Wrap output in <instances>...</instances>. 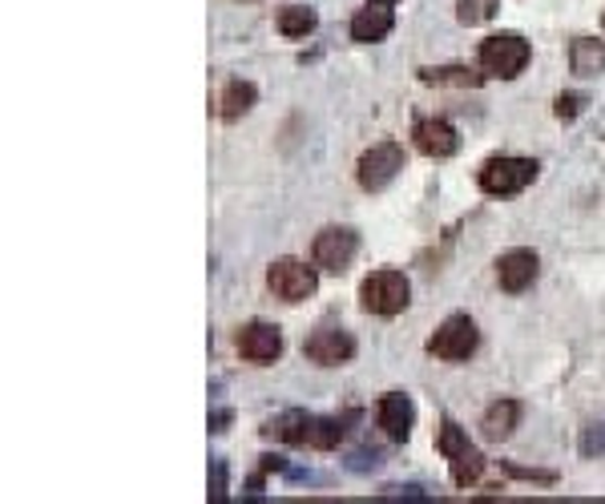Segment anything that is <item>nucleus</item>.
I'll return each instance as SVG.
<instances>
[{
  "label": "nucleus",
  "mask_w": 605,
  "mask_h": 504,
  "mask_svg": "<svg viewBox=\"0 0 605 504\" xmlns=\"http://www.w3.org/2000/svg\"><path fill=\"white\" fill-rule=\"evenodd\" d=\"M517 423H521V404L517 399H496L493 408L484 411L481 432L484 440H509L517 432Z\"/></svg>",
  "instance_id": "nucleus-14"
},
{
  "label": "nucleus",
  "mask_w": 605,
  "mask_h": 504,
  "mask_svg": "<svg viewBox=\"0 0 605 504\" xmlns=\"http://www.w3.org/2000/svg\"><path fill=\"white\" fill-rule=\"evenodd\" d=\"M536 174H541V165L533 162V158H489V162L481 165V174H477V182H481L484 194H493V198H509V194H521L524 186H533Z\"/></svg>",
  "instance_id": "nucleus-3"
},
{
  "label": "nucleus",
  "mask_w": 605,
  "mask_h": 504,
  "mask_svg": "<svg viewBox=\"0 0 605 504\" xmlns=\"http://www.w3.org/2000/svg\"><path fill=\"white\" fill-rule=\"evenodd\" d=\"M262 472H287V460L283 456H262Z\"/></svg>",
  "instance_id": "nucleus-27"
},
{
  "label": "nucleus",
  "mask_w": 605,
  "mask_h": 504,
  "mask_svg": "<svg viewBox=\"0 0 605 504\" xmlns=\"http://www.w3.org/2000/svg\"><path fill=\"white\" fill-rule=\"evenodd\" d=\"M581 456H605V423H590L581 437Z\"/></svg>",
  "instance_id": "nucleus-22"
},
{
  "label": "nucleus",
  "mask_w": 605,
  "mask_h": 504,
  "mask_svg": "<svg viewBox=\"0 0 605 504\" xmlns=\"http://www.w3.org/2000/svg\"><path fill=\"white\" fill-rule=\"evenodd\" d=\"M238 355L243 359H250V364H275L279 355H283V331L271 328V323H262V319H255V323H247V328L238 331Z\"/></svg>",
  "instance_id": "nucleus-10"
},
{
  "label": "nucleus",
  "mask_w": 605,
  "mask_h": 504,
  "mask_svg": "<svg viewBox=\"0 0 605 504\" xmlns=\"http://www.w3.org/2000/svg\"><path fill=\"white\" fill-rule=\"evenodd\" d=\"M210 501H226V460H210Z\"/></svg>",
  "instance_id": "nucleus-23"
},
{
  "label": "nucleus",
  "mask_w": 605,
  "mask_h": 504,
  "mask_svg": "<svg viewBox=\"0 0 605 504\" xmlns=\"http://www.w3.org/2000/svg\"><path fill=\"white\" fill-rule=\"evenodd\" d=\"M380 428H384V437L392 444H408L412 440V428H416V408L412 399L404 392H387L380 399Z\"/></svg>",
  "instance_id": "nucleus-12"
},
{
  "label": "nucleus",
  "mask_w": 605,
  "mask_h": 504,
  "mask_svg": "<svg viewBox=\"0 0 605 504\" xmlns=\"http://www.w3.org/2000/svg\"><path fill=\"white\" fill-rule=\"evenodd\" d=\"M399 170H404V146L399 142H375L372 150L359 153L356 177L368 194H380L396 182Z\"/></svg>",
  "instance_id": "nucleus-5"
},
{
  "label": "nucleus",
  "mask_w": 605,
  "mask_h": 504,
  "mask_svg": "<svg viewBox=\"0 0 605 504\" xmlns=\"http://www.w3.org/2000/svg\"><path fill=\"white\" fill-rule=\"evenodd\" d=\"M585 106H590V97L585 94H561L553 101V113H557L561 122H578L581 113H585Z\"/></svg>",
  "instance_id": "nucleus-21"
},
{
  "label": "nucleus",
  "mask_w": 605,
  "mask_h": 504,
  "mask_svg": "<svg viewBox=\"0 0 605 504\" xmlns=\"http://www.w3.org/2000/svg\"><path fill=\"white\" fill-rule=\"evenodd\" d=\"M496 13V0H456V21L460 25H484L493 21Z\"/></svg>",
  "instance_id": "nucleus-20"
},
{
  "label": "nucleus",
  "mask_w": 605,
  "mask_h": 504,
  "mask_svg": "<svg viewBox=\"0 0 605 504\" xmlns=\"http://www.w3.org/2000/svg\"><path fill=\"white\" fill-rule=\"evenodd\" d=\"M380 464V452H368V448H359V452H351V460H347V468L351 472H368V468H375Z\"/></svg>",
  "instance_id": "nucleus-25"
},
{
  "label": "nucleus",
  "mask_w": 605,
  "mask_h": 504,
  "mask_svg": "<svg viewBox=\"0 0 605 504\" xmlns=\"http://www.w3.org/2000/svg\"><path fill=\"white\" fill-rule=\"evenodd\" d=\"M529 61H533V45L524 41L521 33H496L481 45V69L489 77H501V82L521 77Z\"/></svg>",
  "instance_id": "nucleus-2"
},
{
  "label": "nucleus",
  "mask_w": 605,
  "mask_h": 504,
  "mask_svg": "<svg viewBox=\"0 0 605 504\" xmlns=\"http://www.w3.org/2000/svg\"><path fill=\"white\" fill-rule=\"evenodd\" d=\"M255 101H259V89H255V85L231 82L219 97V118L222 122H238V118H247V113L255 110Z\"/></svg>",
  "instance_id": "nucleus-16"
},
{
  "label": "nucleus",
  "mask_w": 605,
  "mask_h": 504,
  "mask_svg": "<svg viewBox=\"0 0 605 504\" xmlns=\"http://www.w3.org/2000/svg\"><path fill=\"white\" fill-rule=\"evenodd\" d=\"M477 347H481V331L468 315H448L436 328V335L428 340V355H436L444 364H465Z\"/></svg>",
  "instance_id": "nucleus-4"
},
{
  "label": "nucleus",
  "mask_w": 605,
  "mask_h": 504,
  "mask_svg": "<svg viewBox=\"0 0 605 504\" xmlns=\"http://www.w3.org/2000/svg\"><path fill=\"white\" fill-rule=\"evenodd\" d=\"M489 73H472L468 65H441V69H420L424 85H456V89H481Z\"/></svg>",
  "instance_id": "nucleus-17"
},
{
  "label": "nucleus",
  "mask_w": 605,
  "mask_h": 504,
  "mask_svg": "<svg viewBox=\"0 0 605 504\" xmlns=\"http://www.w3.org/2000/svg\"><path fill=\"white\" fill-rule=\"evenodd\" d=\"M569 69H573L578 77H597V73H605V41L573 37V41H569Z\"/></svg>",
  "instance_id": "nucleus-15"
},
{
  "label": "nucleus",
  "mask_w": 605,
  "mask_h": 504,
  "mask_svg": "<svg viewBox=\"0 0 605 504\" xmlns=\"http://www.w3.org/2000/svg\"><path fill=\"white\" fill-rule=\"evenodd\" d=\"M453 484L456 489H472L484 477V456L477 448H465L460 456H453Z\"/></svg>",
  "instance_id": "nucleus-18"
},
{
  "label": "nucleus",
  "mask_w": 605,
  "mask_h": 504,
  "mask_svg": "<svg viewBox=\"0 0 605 504\" xmlns=\"http://www.w3.org/2000/svg\"><path fill=\"white\" fill-rule=\"evenodd\" d=\"M302 355L311 364H319V368H344V364L356 359V340L344 328H319L316 335H307Z\"/></svg>",
  "instance_id": "nucleus-8"
},
{
  "label": "nucleus",
  "mask_w": 605,
  "mask_h": 504,
  "mask_svg": "<svg viewBox=\"0 0 605 504\" xmlns=\"http://www.w3.org/2000/svg\"><path fill=\"white\" fill-rule=\"evenodd\" d=\"M536 274H541V259H536L533 250H509V255H501V262H496V283H501V291H509V295L529 291L536 283Z\"/></svg>",
  "instance_id": "nucleus-11"
},
{
  "label": "nucleus",
  "mask_w": 605,
  "mask_h": 504,
  "mask_svg": "<svg viewBox=\"0 0 605 504\" xmlns=\"http://www.w3.org/2000/svg\"><path fill=\"white\" fill-rule=\"evenodd\" d=\"M505 472L517 480H533V484H553V472H536V468H521V464H505Z\"/></svg>",
  "instance_id": "nucleus-24"
},
{
  "label": "nucleus",
  "mask_w": 605,
  "mask_h": 504,
  "mask_svg": "<svg viewBox=\"0 0 605 504\" xmlns=\"http://www.w3.org/2000/svg\"><path fill=\"white\" fill-rule=\"evenodd\" d=\"M602 25H605V16H602Z\"/></svg>",
  "instance_id": "nucleus-28"
},
{
  "label": "nucleus",
  "mask_w": 605,
  "mask_h": 504,
  "mask_svg": "<svg viewBox=\"0 0 605 504\" xmlns=\"http://www.w3.org/2000/svg\"><path fill=\"white\" fill-rule=\"evenodd\" d=\"M316 25H319L316 9H283V13H279V33L291 37V41H299V37H307V33H316Z\"/></svg>",
  "instance_id": "nucleus-19"
},
{
  "label": "nucleus",
  "mask_w": 605,
  "mask_h": 504,
  "mask_svg": "<svg viewBox=\"0 0 605 504\" xmlns=\"http://www.w3.org/2000/svg\"><path fill=\"white\" fill-rule=\"evenodd\" d=\"M231 428V411L219 408V411H210V432H226Z\"/></svg>",
  "instance_id": "nucleus-26"
},
{
  "label": "nucleus",
  "mask_w": 605,
  "mask_h": 504,
  "mask_svg": "<svg viewBox=\"0 0 605 504\" xmlns=\"http://www.w3.org/2000/svg\"><path fill=\"white\" fill-rule=\"evenodd\" d=\"M412 137H416V150L424 153V158H436V162H441V158H453V153L460 150V134H456L444 118H424V122H416Z\"/></svg>",
  "instance_id": "nucleus-13"
},
{
  "label": "nucleus",
  "mask_w": 605,
  "mask_h": 504,
  "mask_svg": "<svg viewBox=\"0 0 605 504\" xmlns=\"http://www.w3.org/2000/svg\"><path fill=\"white\" fill-rule=\"evenodd\" d=\"M392 28H396V0H368V4L351 16V41L375 45V41H384Z\"/></svg>",
  "instance_id": "nucleus-9"
},
{
  "label": "nucleus",
  "mask_w": 605,
  "mask_h": 504,
  "mask_svg": "<svg viewBox=\"0 0 605 504\" xmlns=\"http://www.w3.org/2000/svg\"><path fill=\"white\" fill-rule=\"evenodd\" d=\"M267 286H271L275 299L302 303L316 295L319 274H316V267H307V262H299V259H279L267 267Z\"/></svg>",
  "instance_id": "nucleus-6"
},
{
  "label": "nucleus",
  "mask_w": 605,
  "mask_h": 504,
  "mask_svg": "<svg viewBox=\"0 0 605 504\" xmlns=\"http://www.w3.org/2000/svg\"><path fill=\"white\" fill-rule=\"evenodd\" d=\"M412 303V283L404 279V271H375L359 283V307L368 315H399Z\"/></svg>",
  "instance_id": "nucleus-1"
},
{
  "label": "nucleus",
  "mask_w": 605,
  "mask_h": 504,
  "mask_svg": "<svg viewBox=\"0 0 605 504\" xmlns=\"http://www.w3.org/2000/svg\"><path fill=\"white\" fill-rule=\"evenodd\" d=\"M356 255H359V234L347 231V226H328V231H319L316 246H311L316 267H323V271H331V274H344Z\"/></svg>",
  "instance_id": "nucleus-7"
}]
</instances>
